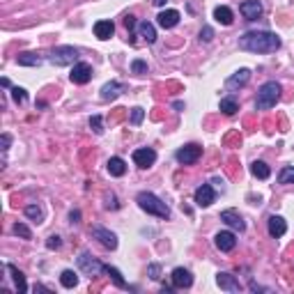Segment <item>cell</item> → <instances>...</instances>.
Returning <instances> with one entry per match:
<instances>
[{"label": "cell", "mask_w": 294, "mask_h": 294, "mask_svg": "<svg viewBox=\"0 0 294 294\" xmlns=\"http://www.w3.org/2000/svg\"><path fill=\"white\" fill-rule=\"evenodd\" d=\"M239 48L248 53H274L281 48V37L267 30L246 32L244 37H239Z\"/></svg>", "instance_id": "cell-1"}, {"label": "cell", "mask_w": 294, "mask_h": 294, "mask_svg": "<svg viewBox=\"0 0 294 294\" xmlns=\"http://www.w3.org/2000/svg\"><path fill=\"white\" fill-rule=\"evenodd\" d=\"M48 60L53 62L55 67H67V65H74L78 60V51L74 46H55L48 55Z\"/></svg>", "instance_id": "cell-4"}, {"label": "cell", "mask_w": 294, "mask_h": 294, "mask_svg": "<svg viewBox=\"0 0 294 294\" xmlns=\"http://www.w3.org/2000/svg\"><path fill=\"white\" fill-rule=\"evenodd\" d=\"M278 184H294V166H285L278 173Z\"/></svg>", "instance_id": "cell-29"}, {"label": "cell", "mask_w": 294, "mask_h": 294, "mask_svg": "<svg viewBox=\"0 0 294 294\" xmlns=\"http://www.w3.org/2000/svg\"><path fill=\"white\" fill-rule=\"evenodd\" d=\"M214 39V30H211L209 25H204L202 30H200V42H211Z\"/></svg>", "instance_id": "cell-36"}, {"label": "cell", "mask_w": 294, "mask_h": 294, "mask_svg": "<svg viewBox=\"0 0 294 294\" xmlns=\"http://www.w3.org/2000/svg\"><path fill=\"white\" fill-rule=\"evenodd\" d=\"M214 18H216L221 25H232L234 14H232V9H230L228 5H218L216 9H214Z\"/></svg>", "instance_id": "cell-21"}, {"label": "cell", "mask_w": 294, "mask_h": 294, "mask_svg": "<svg viewBox=\"0 0 294 294\" xmlns=\"http://www.w3.org/2000/svg\"><path fill=\"white\" fill-rule=\"evenodd\" d=\"M200 154H202V147L200 145H184V147H180V150L175 152V159L182 163V166H191V163H196L200 159Z\"/></svg>", "instance_id": "cell-5"}, {"label": "cell", "mask_w": 294, "mask_h": 294, "mask_svg": "<svg viewBox=\"0 0 294 294\" xmlns=\"http://www.w3.org/2000/svg\"><path fill=\"white\" fill-rule=\"evenodd\" d=\"M152 2H154L156 7H163V5H166V2H168V0H152Z\"/></svg>", "instance_id": "cell-44"}, {"label": "cell", "mask_w": 294, "mask_h": 294, "mask_svg": "<svg viewBox=\"0 0 294 294\" xmlns=\"http://www.w3.org/2000/svg\"><path fill=\"white\" fill-rule=\"evenodd\" d=\"M288 232V223H285V218L283 216H269V234L274 237V239H278V237H283V234Z\"/></svg>", "instance_id": "cell-17"}, {"label": "cell", "mask_w": 294, "mask_h": 294, "mask_svg": "<svg viewBox=\"0 0 294 294\" xmlns=\"http://www.w3.org/2000/svg\"><path fill=\"white\" fill-rule=\"evenodd\" d=\"M122 90H124V85L117 83V81H110V83H106L101 88V99H103V101H113V99L120 97Z\"/></svg>", "instance_id": "cell-18"}, {"label": "cell", "mask_w": 294, "mask_h": 294, "mask_svg": "<svg viewBox=\"0 0 294 294\" xmlns=\"http://www.w3.org/2000/svg\"><path fill=\"white\" fill-rule=\"evenodd\" d=\"M136 202H138L140 209L147 211V214H152V216H159V218H168L170 216L168 204L163 202L159 196H154V193H150V191H140L138 196H136Z\"/></svg>", "instance_id": "cell-2"}, {"label": "cell", "mask_w": 294, "mask_h": 294, "mask_svg": "<svg viewBox=\"0 0 294 294\" xmlns=\"http://www.w3.org/2000/svg\"><path fill=\"white\" fill-rule=\"evenodd\" d=\"M159 25H161V28H166V30H170V28H175V25L180 23V12H177V9H163L161 14H159Z\"/></svg>", "instance_id": "cell-16"}, {"label": "cell", "mask_w": 294, "mask_h": 294, "mask_svg": "<svg viewBox=\"0 0 294 294\" xmlns=\"http://www.w3.org/2000/svg\"><path fill=\"white\" fill-rule=\"evenodd\" d=\"M251 81V69H239V72H234V76L228 78V88L234 90V88H244V85Z\"/></svg>", "instance_id": "cell-19"}, {"label": "cell", "mask_w": 294, "mask_h": 294, "mask_svg": "<svg viewBox=\"0 0 294 294\" xmlns=\"http://www.w3.org/2000/svg\"><path fill=\"white\" fill-rule=\"evenodd\" d=\"M92 237L95 239H99V244L106 248H110V251H115L117 248V237H115V232H110V230L101 228V225H92Z\"/></svg>", "instance_id": "cell-7"}, {"label": "cell", "mask_w": 294, "mask_h": 294, "mask_svg": "<svg viewBox=\"0 0 294 294\" xmlns=\"http://www.w3.org/2000/svg\"><path fill=\"white\" fill-rule=\"evenodd\" d=\"M108 173L113 175V177H122V175L126 173V163L124 159H120V156H113V159H108Z\"/></svg>", "instance_id": "cell-22"}, {"label": "cell", "mask_w": 294, "mask_h": 294, "mask_svg": "<svg viewBox=\"0 0 294 294\" xmlns=\"http://www.w3.org/2000/svg\"><path fill=\"white\" fill-rule=\"evenodd\" d=\"M131 72H133V74H138V76L147 74V62H143V60H133V62H131Z\"/></svg>", "instance_id": "cell-34"}, {"label": "cell", "mask_w": 294, "mask_h": 294, "mask_svg": "<svg viewBox=\"0 0 294 294\" xmlns=\"http://www.w3.org/2000/svg\"><path fill=\"white\" fill-rule=\"evenodd\" d=\"M173 285L177 290H186V288H191L193 285V276H191V271L184 269V267H177V269H173Z\"/></svg>", "instance_id": "cell-11"}, {"label": "cell", "mask_w": 294, "mask_h": 294, "mask_svg": "<svg viewBox=\"0 0 294 294\" xmlns=\"http://www.w3.org/2000/svg\"><path fill=\"white\" fill-rule=\"evenodd\" d=\"M78 267H81L83 274H88V276L92 278V276L103 274V267H106V264H101L99 260H95L90 253H81V258H78Z\"/></svg>", "instance_id": "cell-6"}, {"label": "cell", "mask_w": 294, "mask_h": 294, "mask_svg": "<svg viewBox=\"0 0 294 294\" xmlns=\"http://www.w3.org/2000/svg\"><path fill=\"white\" fill-rule=\"evenodd\" d=\"M60 237H58V234H51V237H48V241H46V246L51 248V251H53V248H60Z\"/></svg>", "instance_id": "cell-39"}, {"label": "cell", "mask_w": 294, "mask_h": 294, "mask_svg": "<svg viewBox=\"0 0 294 294\" xmlns=\"http://www.w3.org/2000/svg\"><path fill=\"white\" fill-rule=\"evenodd\" d=\"M25 216L39 223L44 218V211H42V207H39V204H28V207H25Z\"/></svg>", "instance_id": "cell-30"}, {"label": "cell", "mask_w": 294, "mask_h": 294, "mask_svg": "<svg viewBox=\"0 0 294 294\" xmlns=\"http://www.w3.org/2000/svg\"><path fill=\"white\" fill-rule=\"evenodd\" d=\"M281 99V83L276 81H267L258 90V99H255V108L258 110H269L276 106V101Z\"/></svg>", "instance_id": "cell-3"}, {"label": "cell", "mask_w": 294, "mask_h": 294, "mask_svg": "<svg viewBox=\"0 0 294 294\" xmlns=\"http://www.w3.org/2000/svg\"><path fill=\"white\" fill-rule=\"evenodd\" d=\"M69 218H72V223H78V218H81V211H72V216H69Z\"/></svg>", "instance_id": "cell-43"}, {"label": "cell", "mask_w": 294, "mask_h": 294, "mask_svg": "<svg viewBox=\"0 0 294 294\" xmlns=\"http://www.w3.org/2000/svg\"><path fill=\"white\" fill-rule=\"evenodd\" d=\"M221 221L225 223V225H230L232 230H239V232H244V230H246V223H244L241 214H239V211H234V209L221 211Z\"/></svg>", "instance_id": "cell-13"}, {"label": "cell", "mask_w": 294, "mask_h": 294, "mask_svg": "<svg viewBox=\"0 0 294 294\" xmlns=\"http://www.w3.org/2000/svg\"><path fill=\"white\" fill-rule=\"evenodd\" d=\"M143 117H145V110H143V108H133V113H131V124L138 126L140 122H143Z\"/></svg>", "instance_id": "cell-38"}, {"label": "cell", "mask_w": 294, "mask_h": 294, "mask_svg": "<svg viewBox=\"0 0 294 294\" xmlns=\"http://www.w3.org/2000/svg\"><path fill=\"white\" fill-rule=\"evenodd\" d=\"M14 234L23 237V239H32L30 228H28V225H23V223H16V225H14Z\"/></svg>", "instance_id": "cell-32"}, {"label": "cell", "mask_w": 294, "mask_h": 294, "mask_svg": "<svg viewBox=\"0 0 294 294\" xmlns=\"http://www.w3.org/2000/svg\"><path fill=\"white\" fill-rule=\"evenodd\" d=\"M214 244H216L218 251L228 253V251H232V248L237 246V237H234L232 232H228V230H223V232H218L216 237H214Z\"/></svg>", "instance_id": "cell-15"}, {"label": "cell", "mask_w": 294, "mask_h": 294, "mask_svg": "<svg viewBox=\"0 0 294 294\" xmlns=\"http://www.w3.org/2000/svg\"><path fill=\"white\" fill-rule=\"evenodd\" d=\"M9 143H12V136L9 133H2V150H9Z\"/></svg>", "instance_id": "cell-42"}, {"label": "cell", "mask_w": 294, "mask_h": 294, "mask_svg": "<svg viewBox=\"0 0 294 294\" xmlns=\"http://www.w3.org/2000/svg\"><path fill=\"white\" fill-rule=\"evenodd\" d=\"M138 32H140V37H143L147 44H154L156 42V28L150 23V21H143V23H138Z\"/></svg>", "instance_id": "cell-23"}, {"label": "cell", "mask_w": 294, "mask_h": 294, "mask_svg": "<svg viewBox=\"0 0 294 294\" xmlns=\"http://www.w3.org/2000/svg\"><path fill=\"white\" fill-rule=\"evenodd\" d=\"M193 200H196V204L198 207H209V204H214V200H216V193H214V189H211V184H202L196 189V193H193Z\"/></svg>", "instance_id": "cell-8"}, {"label": "cell", "mask_w": 294, "mask_h": 294, "mask_svg": "<svg viewBox=\"0 0 294 294\" xmlns=\"http://www.w3.org/2000/svg\"><path fill=\"white\" fill-rule=\"evenodd\" d=\"M12 99L16 103H25V99H28V95H25L23 88H12Z\"/></svg>", "instance_id": "cell-35"}, {"label": "cell", "mask_w": 294, "mask_h": 294, "mask_svg": "<svg viewBox=\"0 0 294 294\" xmlns=\"http://www.w3.org/2000/svg\"><path fill=\"white\" fill-rule=\"evenodd\" d=\"M154 161H156V152L152 147H140V150L133 152V163L138 168H150V166H154Z\"/></svg>", "instance_id": "cell-10"}, {"label": "cell", "mask_w": 294, "mask_h": 294, "mask_svg": "<svg viewBox=\"0 0 294 294\" xmlns=\"http://www.w3.org/2000/svg\"><path fill=\"white\" fill-rule=\"evenodd\" d=\"M90 129L97 133V136H101L103 133V124H101V117H99V115H92L90 117Z\"/></svg>", "instance_id": "cell-33"}, {"label": "cell", "mask_w": 294, "mask_h": 294, "mask_svg": "<svg viewBox=\"0 0 294 294\" xmlns=\"http://www.w3.org/2000/svg\"><path fill=\"white\" fill-rule=\"evenodd\" d=\"M251 173L258 177V180H269V175H271V168L267 166L264 161H253L251 163Z\"/></svg>", "instance_id": "cell-26"}, {"label": "cell", "mask_w": 294, "mask_h": 294, "mask_svg": "<svg viewBox=\"0 0 294 294\" xmlns=\"http://www.w3.org/2000/svg\"><path fill=\"white\" fill-rule=\"evenodd\" d=\"M113 32H115L113 21H97L95 23V37H99V39H110Z\"/></svg>", "instance_id": "cell-20"}, {"label": "cell", "mask_w": 294, "mask_h": 294, "mask_svg": "<svg viewBox=\"0 0 294 294\" xmlns=\"http://www.w3.org/2000/svg\"><path fill=\"white\" fill-rule=\"evenodd\" d=\"M103 274H108V276L113 278V283H115V285H117L120 290H126V288H129V285H126V281L122 278V274L115 269V267H110V264H106V267H103Z\"/></svg>", "instance_id": "cell-27"}, {"label": "cell", "mask_w": 294, "mask_h": 294, "mask_svg": "<svg viewBox=\"0 0 294 294\" xmlns=\"http://www.w3.org/2000/svg\"><path fill=\"white\" fill-rule=\"evenodd\" d=\"M239 12L244 14V18L255 21V18L262 16V5H260L258 0H244V2L239 5Z\"/></svg>", "instance_id": "cell-14"}, {"label": "cell", "mask_w": 294, "mask_h": 294, "mask_svg": "<svg viewBox=\"0 0 294 294\" xmlns=\"http://www.w3.org/2000/svg\"><path fill=\"white\" fill-rule=\"evenodd\" d=\"M7 271L12 274V281H14V285L18 288V292H25V290H28V283H25L23 274H21V271H18L14 264H7Z\"/></svg>", "instance_id": "cell-24"}, {"label": "cell", "mask_w": 294, "mask_h": 294, "mask_svg": "<svg viewBox=\"0 0 294 294\" xmlns=\"http://www.w3.org/2000/svg\"><path fill=\"white\" fill-rule=\"evenodd\" d=\"M124 25H126V30H133L136 28V16H131V14L124 16Z\"/></svg>", "instance_id": "cell-40"}, {"label": "cell", "mask_w": 294, "mask_h": 294, "mask_svg": "<svg viewBox=\"0 0 294 294\" xmlns=\"http://www.w3.org/2000/svg\"><path fill=\"white\" fill-rule=\"evenodd\" d=\"M216 285L221 290H225V292H241V285L239 281L232 276V274H228V271H221V274H216Z\"/></svg>", "instance_id": "cell-12"}, {"label": "cell", "mask_w": 294, "mask_h": 294, "mask_svg": "<svg viewBox=\"0 0 294 294\" xmlns=\"http://www.w3.org/2000/svg\"><path fill=\"white\" fill-rule=\"evenodd\" d=\"M69 78H72V83H76V85H85L92 78V67L88 65V62H78V65H74Z\"/></svg>", "instance_id": "cell-9"}, {"label": "cell", "mask_w": 294, "mask_h": 294, "mask_svg": "<svg viewBox=\"0 0 294 294\" xmlns=\"http://www.w3.org/2000/svg\"><path fill=\"white\" fill-rule=\"evenodd\" d=\"M106 207H110V209H117V202H115L113 193H106Z\"/></svg>", "instance_id": "cell-41"}, {"label": "cell", "mask_w": 294, "mask_h": 294, "mask_svg": "<svg viewBox=\"0 0 294 294\" xmlns=\"http://www.w3.org/2000/svg\"><path fill=\"white\" fill-rule=\"evenodd\" d=\"M16 60L21 67H39L42 65V55L39 53H21Z\"/></svg>", "instance_id": "cell-25"}, {"label": "cell", "mask_w": 294, "mask_h": 294, "mask_svg": "<svg viewBox=\"0 0 294 294\" xmlns=\"http://www.w3.org/2000/svg\"><path fill=\"white\" fill-rule=\"evenodd\" d=\"M221 110L225 115H234L237 113V110H239V106H237V101H234V99H221Z\"/></svg>", "instance_id": "cell-31"}, {"label": "cell", "mask_w": 294, "mask_h": 294, "mask_svg": "<svg viewBox=\"0 0 294 294\" xmlns=\"http://www.w3.org/2000/svg\"><path fill=\"white\" fill-rule=\"evenodd\" d=\"M159 274H161V267H159V264H150V267H147V276L152 278V281H159Z\"/></svg>", "instance_id": "cell-37"}, {"label": "cell", "mask_w": 294, "mask_h": 294, "mask_svg": "<svg viewBox=\"0 0 294 294\" xmlns=\"http://www.w3.org/2000/svg\"><path fill=\"white\" fill-rule=\"evenodd\" d=\"M60 283H62V288H67V290L76 288V285H78V276H76V271L65 269V271L60 274Z\"/></svg>", "instance_id": "cell-28"}]
</instances>
